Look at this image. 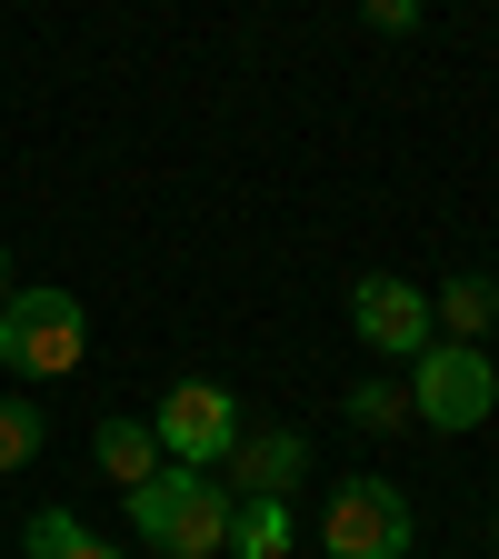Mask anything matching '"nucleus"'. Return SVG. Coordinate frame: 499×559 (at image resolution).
<instances>
[{"label": "nucleus", "mask_w": 499, "mask_h": 559, "mask_svg": "<svg viewBox=\"0 0 499 559\" xmlns=\"http://www.w3.org/2000/svg\"><path fill=\"white\" fill-rule=\"evenodd\" d=\"M349 330H360L380 360H419L440 330H430V290H409L400 270H360L349 280Z\"/></svg>", "instance_id": "6"}, {"label": "nucleus", "mask_w": 499, "mask_h": 559, "mask_svg": "<svg viewBox=\"0 0 499 559\" xmlns=\"http://www.w3.org/2000/svg\"><path fill=\"white\" fill-rule=\"evenodd\" d=\"M151 440H161L170 469H221V450L240 440V400H230L221 380H180V390L151 409Z\"/></svg>", "instance_id": "5"}, {"label": "nucleus", "mask_w": 499, "mask_h": 559, "mask_svg": "<svg viewBox=\"0 0 499 559\" xmlns=\"http://www.w3.org/2000/svg\"><path fill=\"white\" fill-rule=\"evenodd\" d=\"M340 409H349V430H380V440H390V430H409V390H400V380H380V370L349 390Z\"/></svg>", "instance_id": "12"}, {"label": "nucleus", "mask_w": 499, "mask_h": 559, "mask_svg": "<svg viewBox=\"0 0 499 559\" xmlns=\"http://www.w3.org/2000/svg\"><path fill=\"white\" fill-rule=\"evenodd\" d=\"M11 290H21V280H11V240H0V300H11Z\"/></svg>", "instance_id": "15"}, {"label": "nucleus", "mask_w": 499, "mask_h": 559, "mask_svg": "<svg viewBox=\"0 0 499 559\" xmlns=\"http://www.w3.org/2000/svg\"><path fill=\"white\" fill-rule=\"evenodd\" d=\"M499 320V280L489 270H450V290L430 300V330H450V340H470L479 349V330Z\"/></svg>", "instance_id": "9"}, {"label": "nucleus", "mask_w": 499, "mask_h": 559, "mask_svg": "<svg viewBox=\"0 0 499 559\" xmlns=\"http://www.w3.org/2000/svg\"><path fill=\"white\" fill-rule=\"evenodd\" d=\"M130 520L161 559H230V489L210 469H161L130 489Z\"/></svg>", "instance_id": "1"}, {"label": "nucleus", "mask_w": 499, "mask_h": 559, "mask_svg": "<svg viewBox=\"0 0 499 559\" xmlns=\"http://www.w3.org/2000/svg\"><path fill=\"white\" fill-rule=\"evenodd\" d=\"M91 460H100V479H120V500L140 479H161L170 460H161V440H151V419H100L91 430Z\"/></svg>", "instance_id": "8"}, {"label": "nucleus", "mask_w": 499, "mask_h": 559, "mask_svg": "<svg viewBox=\"0 0 499 559\" xmlns=\"http://www.w3.org/2000/svg\"><path fill=\"white\" fill-rule=\"evenodd\" d=\"M91 349V310L70 290H11L0 300V360H11V380H70Z\"/></svg>", "instance_id": "2"}, {"label": "nucleus", "mask_w": 499, "mask_h": 559, "mask_svg": "<svg viewBox=\"0 0 499 559\" xmlns=\"http://www.w3.org/2000/svg\"><path fill=\"white\" fill-rule=\"evenodd\" d=\"M360 21L390 31V40H409V31H419V0H360Z\"/></svg>", "instance_id": "14"}, {"label": "nucleus", "mask_w": 499, "mask_h": 559, "mask_svg": "<svg viewBox=\"0 0 499 559\" xmlns=\"http://www.w3.org/2000/svg\"><path fill=\"white\" fill-rule=\"evenodd\" d=\"M230 489V500H290V489L310 479V430H290V419H270V430H250L240 419V440L221 450V469H210Z\"/></svg>", "instance_id": "7"}, {"label": "nucleus", "mask_w": 499, "mask_h": 559, "mask_svg": "<svg viewBox=\"0 0 499 559\" xmlns=\"http://www.w3.org/2000/svg\"><path fill=\"white\" fill-rule=\"evenodd\" d=\"M40 460V400H0V469Z\"/></svg>", "instance_id": "13"}, {"label": "nucleus", "mask_w": 499, "mask_h": 559, "mask_svg": "<svg viewBox=\"0 0 499 559\" xmlns=\"http://www.w3.org/2000/svg\"><path fill=\"white\" fill-rule=\"evenodd\" d=\"M320 559H409V500L390 479H340L320 500Z\"/></svg>", "instance_id": "4"}, {"label": "nucleus", "mask_w": 499, "mask_h": 559, "mask_svg": "<svg viewBox=\"0 0 499 559\" xmlns=\"http://www.w3.org/2000/svg\"><path fill=\"white\" fill-rule=\"evenodd\" d=\"M290 500H230V559H290Z\"/></svg>", "instance_id": "10"}, {"label": "nucleus", "mask_w": 499, "mask_h": 559, "mask_svg": "<svg viewBox=\"0 0 499 559\" xmlns=\"http://www.w3.org/2000/svg\"><path fill=\"white\" fill-rule=\"evenodd\" d=\"M31 559H130V549H110V539H91L70 510H31Z\"/></svg>", "instance_id": "11"}, {"label": "nucleus", "mask_w": 499, "mask_h": 559, "mask_svg": "<svg viewBox=\"0 0 499 559\" xmlns=\"http://www.w3.org/2000/svg\"><path fill=\"white\" fill-rule=\"evenodd\" d=\"M489 409H499V370L470 340H430L409 360V419H430V430H479Z\"/></svg>", "instance_id": "3"}, {"label": "nucleus", "mask_w": 499, "mask_h": 559, "mask_svg": "<svg viewBox=\"0 0 499 559\" xmlns=\"http://www.w3.org/2000/svg\"><path fill=\"white\" fill-rule=\"evenodd\" d=\"M0 380H11V360H0Z\"/></svg>", "instance_id": "16"}, {"label": "nucleus", "mask_w": 499, "mask_h": 559, "mask_svg": "<svg viewBox=\"0 0 499 559\" xmlns=\"http://www.w3.org/2000/svg\"><path fill=\"white\" fill-rule=\"evenodd\" d=\"M489 539H499V530H489Z\"/></svg>", "instance_id": "17"}]
</instances>
